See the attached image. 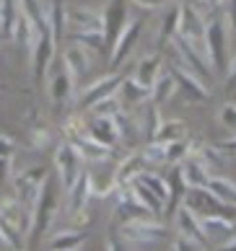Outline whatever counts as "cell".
I'll list each match as a JSON object with an SVG mask.
<instances>
[{
  "instance_id": "cell-1",
  "label": "cell",
  "mask_w": 236,
  "mask_h": 251,
  "mask_svg": "<svg viewBox=\"0 0 236 251\" xmlns=\"http://www.w3.org/2000/svg\"><path fill=\"white\" fill-rule=\"evenodd\" d=\"M31 226V210L18 197H3L0 200V238L3 246L21 251L24 236H29Z\"/></svg>"
},
{
  "instance_id": "cell-2",
  "label": "cell",
  "mask_w": 236,
  "mask_h": 251,
  "mask_svg": "<svg viewBox=\"0 0 236 251\" xmlns=\"http://www.w3.org/2000/svg\"><path fill=\"white\" fill-rule=\"evenodd\" d=\"M58 212H60L58 187H55V181L47 176V181L42 184V189H39V194H36V200L31 204V226H29V246L31 249L39 246L42 236L52 228Z\"/></svg>"
},
{
  "instance_id": "cell-3",
  "label": "cell",
  "mask_w": 236,
  "mask_h": 251,
  "mask_svg": "<svg viewBox=\"0 0 236 251\" xmlns=\"http://www.w3.org/2000/svg\"><path fill=\"white\" fill-rule=\"evenodd\" d=\"M205 52L213 75H226L229 70V31L223 18H205Z\"/></svg>"
},
{
  "instance_id": "cell-4",
  "label": "cell",
  "mask_w": 236,
  "mask_h": 251,
  "mask_svg": "<svg viewBox=\"0 0 236 251\" xmlns=\"http://www.w3.org/2000/svg\"><path fill=\"white\" fill-rule=\"evenodd\" d=\"M119 238L125 244H138V246H153L166 241V228L161 223L150 218H135L119 226Z\"/></svg>"
},
{
  "instance_id": "cell-5",
  "label": "cell",
  "mask_w": 236,
  "mask_h": 251,
  "mask_svg": "<svg viewBox=\"0 0 236 251\" xmlns=\"http://www.w3.org/2000/svg\"><path fill=\"white\" fill-rule=\"evenodd\" d=\"M187 44H192L197 52L205 54L207 60V52H205V16L197 11L192 3H184L182 5V13H179V34Z\"/></svg>"
},
{
  "instance_id": "cell-6",
  "label": "cell",
  "mask_w": 236,
  "mask_h": 251,
  "mask_svg": "<svg viewBox=\"0 0 236 251\" xmlns=\"http://www.w3.org/2000/svg\"><path fill=\"white\" fill-rule=\"evenodd\" d=\"M174 50V62H179L182 68H187L190 73H195L200 80H213V68L205 60L203 52H197L192 44H187L182 36H174V42L169 44Z\"/></svg>"
},
{
  "instance_id": "cell-7",
  "label": "cell",
  "mask_w": 236,
  "mask_h": 251,
  "mask_svg": "<svg viewBox=\"0 0 236 251\" xmlns=\"http://www.w3.org/2000/svg\"><path fill=\"white\" fill-rule=\"evenodd\" d=\"M55 169H58L62 189L68 192L75 184V179H78V174L83 171V158L73 143L65 140L62 145H58V151H55Z\"/></svg>"
},
{
  "instance_id": "cell-8",
  "label": "cell",
  "mask_w": 236,
  "mask_h": 251,
  "mask_svg": "<svg viewBox=\"0 0 236 251\" xmlns=\"http://www.w3.org/2000/svg\"><path fill=\"white\" fill-rule=\"evenodd\" d=\"M47 176H50L47 166H31V169L21 171V174L13 179V184H16V197L21 200L29 210H31V204H34V200H36V194H39V189H42V184L47 181Z\"/></svg>"
},
{
  "instance_id": "cell-9",
  "label": "cell",
  "mask_w": 236,
  "mask_h": 251,
  "mask_svg": "<svg viewBox=\"0 0 236 251\" xmlns=\"http://www.w3.org/2000/svg\"><path fill=\"white\" fill-rule=\"evenodd\" d=\"M101 16H104V42H107V50H112V44L117 42V36L130 21L127 0H109Z\"/></svg>"
},
{
  "instance_id": "cell-10",
  "label": "cell",
  "mask_w": 236,
  "mask_h": 251,
  "mask_svg": "<svg viewBox=\"0 0 236 251\" xmlns=\"http://www.w3.org/2000/svg\"><path fill=\"white\" fill-rule=\"evenodd\" d=\"M169 73L174 75V83L177 88L182 91V94L187 96V101L190 104H203V101H207V96H210V91L205 88V80H200L195 75V73H190L187 68H182L179 62H172V68H169Z\"/></svg>"
},
{
  "instance_id": "cell-11",
  "label": "cell",
  "mask_w": 236,
  "mask_h": 251,
  "mask_svg": "<svg viewBox=\"0 0 236 251\" xmlns=\"http://www.w3.org/2000/svg\"><path fill=\"white\" fill-rule=\"evenodd\" d=\"M140 31H143L140 18H130L127 26L122 29V34L117 36V42L112 44V50H109V62L115 65V68H119V65L130 57V52L135 50V44L140 39Z\"/></svg>"
},
{
  "instance_id": "cell-12",
  "label": "cell",
  "mask_w": 236,
  "mask_h": 251,
  "mask_svg": "<svg viewBox=\"0 0 236 251\" xmlns=\"http://www.w3.org/2000/svg\"><path fill=\"white\" fill-rule=\"evenodd\" d=\"M119 83H122V75H117V73H109V75L96 78L93 83H88V86L83 88V94H81V99H78L81 106H83V109H91L93 104H99L101 99L115 96L117 88H119Z\"/></svg>"
},
{
  "instance_id": "cell-13",
  "label": "cell",
  "mask_w": 236,
  "mask_h": 251,
  "mask_svg": "<svg viewBox=\"0 0 236 251\" xmlns=\"http://www.w3.org/2000/svg\"><path fill=\"white\" fill-rule=\"evenodd\" d=\"M55 50H58V44H55L52 34L44 31L39 39H36L34 50H31V70H34V83H42L47 70H50V62L55 57Z\"/></svg>"
},
{
  "instance_id": "cell-14",
  "label": "cell",
  "mask_w": 236,
  "mask_h": 251,
  "mask_svg": "<svg viewBox=\"0 0 236 251\" xmlns=\"http://www.w3.org/2000/svg\"><path fill=\"white\" fill-rule=\"evenodd\" d=\"M65 18H68L70 34L73 31H101L104 34V16L96 8H88V5L86 8H70L65 13Z\"/></svg>"
},
{
  "instance_id": "cell-15",
  "label": "cell",
  "mask_w": 236,
  "mask_h": 251,
  "mask_svg": "<svg viewBox=\"0 0 236 251\" xmlns=\"http://www.w3.org/2000/svg\"><path fill=\"white\" fill-rule=\"evenodd\" d=\"M86 129H88V135L93 137V140H99V143L109 145V148H115L119 143V137H122L117 117H91L86 122Z\"/></svg>"
},
{
  "instance_id": "cell-16",
  "label": "cell",
  "mask_w": 236,
  "mask_h": 251,
  "mask_svg": "<svg viewBox=\"0 0 236 251\" xmlns=\"http://www.w3.org/2000/svg\"><path fill=\"white\" fill-rule=\"evenodd\" d=\"M174 220H177V228H179V236H187V238H195L200 244H207V236L200 226V215L192 212L187 204H179L174 210Z\"/></svg>"
},
{
  "instance_id": "cell-17",
  "label": "cell",
  "mask_w": 236,
  "mask_h": 251,
  "mask_svg": "<svg viewBox=\"0 0 236 251\" xmlns=\"http://www.w3.org/2000/svg\"><path fill=\"white\" fill-rule=\"evenodd\" d=\"M62 68L70 73L73 80L83 78L91 68V57H88V50H83L81 44H68V47L62 50Z\"/></svg>"
},
{
  "instance_id": "cell-18",
  "label": "cell",
  "mask_w": 236,
  "mask_h": 251,
  "mask_svg": "<svg viewBox=\"0 0 236 251\" xmlns=\"http://www.w3.org/2000/svg\"><path fill=\"white\" fill-rule=\"evenodd\" d=\"M91 194H93V179H91L88 171H81L78 179H75V184L68 189V207H70V212L88 207Z\"/></svg>"
},
{
  "instance_id": "cell-19",
  "label": "cell",
  "mask_w": 236,
  "mask_h": 251,
  "mask_svg": "<svg viewBox=\"0 0 236 251\" xmlns=\"http://www.w3.org/2000/svg\"><path fill=\"white\" fill-rule=\"evenodd\" d=\"M146 161H143V155L140 153H133V155H127L125 161H122L117 169H115V174H112V179H115V184L117 187H130L140 174L146 171Z\"/></svg>"
},
{
  "instance_id": "cell-20",
  "label": "cell",
  "mask_w": 236,
  "mask_h": 251,
  "mask_svg": "<svg viewBox=\"0 0 236 251\" xmlns=\"http://www.w3.org/2000/svg\"><path fill=\"white\" fill-rule=\"evenodd\" d=\"M117 99H119L122 109L138 106V104H143V101H150V88L143 86V83H138L135 78H122L119 88H117Z\"/></svg>"
},
{
  "instance_id": "cell-21",
  "label": "cell",
  "mask_w": 236,
  "mask_h": 251,
  "mask_svg": "<svg viewBox=\"0 0 236 251\" xmlns=\"http://www.w3.org/2000/svg\"><path fill=\"white\" fill-rule=\"evenodd\" d=\"M177 171H179V179H182V184L187 189H203L207 184V179H210V174H207L195 158H184V161L177 166Z\"/></svg>"
},
{
  "instance_id": "cell-22",
  "label": "cell",
  "mask_w": 236,
  "mask_h": 251,
  "mask_svg": "<svg viewBox=\"0 0 236 251\" xmlns=\"http://www.w3.org/2000/svg\"><path fill=\"white\" fill-rule=\"evenodd\" d=\"M73 88H75V80L70 78V73L62 68L60 73H55L52 80H50V99L58 106H65L73 99Z\"/></svg>"
},
{
  "instance_id": "cell-23",
  "label": "cell",
  "mask_w": 236,
  "mask_h": 251,
  "mask_svg": "<svg viewBox=\"0 0 236 251\" xmlns=\"http://www.w3.org/2000/svg\"><path fill=\"white\" fill-rule=\"evenodd\" d=\"M179 13H182V5L179 3H172L166 8V13L161 18V24H158V44L161 47H166V44L174 42V36L179 34Z\"/></svg>"
},
{
  "instance_id": "cell-24",
  "label": "cell",
  "mask_w": 236,
  "mask_h": 251,
  "mask_svg": "<svg viewBox=\"0 0 236 251\" xmlns=\"http://www.w3.org/2000/svg\"><path fill=\"white\" fill-rule=\"evenodd\" d=\"M164 73V62H161V57L158 54H143L140 57V62H138V70H135V80L138 83H143V86H153V83L158 80V75Z\"/></svg>"
},
{
  "instance_id": "cell-25",
  "label": "cell",
  "mask_w": 236,
  "mask_h": 251,
  "mask_svg": "<svg viewBox=\"0 0 236 251\" xmlns=\"http://www.w3.org/2000/svg\"><path fill=\"white\" fill-rule=\"evenodd\" d=\"M75 148H78V153L83 161H107V158L115 155V148H109V145H104L99 140H93L91 135H83L81 140H75L73 143Z\"/></svg>"
},
{
  "instance_id": "cell-26",
  "label": "cell",
  "mask_w": 236,
  "mask_h": 251,
  "mask_svg": "<svg viewBox=\"0 0 236 251\" xmlns=\"http://www.w3.org/2000/svg\"><path fill=\"white\" fill-rule=\"evenodd\" d=\"M130 192H133V197H135L140 204H143V207H146V210H148L153 218H158V215L164 212V200H158L156 194L146 187V184L133 181V184H130Z\"/></svg>"
},
{
  "instance_id": "cell-27",
  "label": "cell",
  "mask_w": 236,
  "mask_h": 251,
  "mask_svg": "<svg viewBox=\"0 0 236 251\" xmlns=\"http://www.w3.org/2000/svg\"><path fill=\"white\" fill-rule=\"evenodd\" d=\"M83 236L81 230H73V228H65V230H58L50 241H47V249L50 251H73L75 246L83 244Z\"/></svg>"
},
{
  "instance_id": "cell-28",
  "label": "cell",
  "mask_w": 236,
  "mask_h": 251,
  "mask_svg": "<svg viewBox=\"0 0 236 251\" xmlns=\"http://www.w3.org/2000/svg\"><path fill=\"white\" fill-rule=\"evenodd\" d=\"M205 189L210 192L213 197H218L221 202L236 204V184L231 179H226V176H210L205 184Z\"/></svg>"
},
{
  "instance_id": "cell-29",
  "label": "cell",
  "mask_w": 236,
  "mask_h": 251,
  "mask_svg": "<svg viewBox=\"0 0 236 251\" xmlns=\"http://www.w3.org/2000/svg\"><path fill=\"white\" fill-rule=\"evenodd\" d=\"M18 18V0H0V36L13 39Z\"/></svg>"
},
{
  "instance_id": "cell-30",
  "label": "cell",
  "mask_w": 236,
  "mask_h": 251,
  "mask_svg": "<svg viewBox=\"0 0 236 251\" xmlns=\"http://www.w3.org/2000/svg\"><path fill=\"white\" fill-rule=\"evenodd\" d=\"M70 42L73 44H81L83 50H88V52H96V54H104L107 50V42H104V34L101 31H73L70 34Z\"/></svg>"
},
{
  "instance_id": "cell-31",
  "label": "cell",
  "mask_w": 236,
  "mask_h": 251,
  "mask_svg": "<svg viewBox=\"0 0 236 251\" xmlns=\"http://www.w3.org/2000/svg\"><path fill=\"white\" fill-rule=\"evenodd\" d=\"M18 5L31 16V21L39 29V34L50 31V8H44L42 0H18Z\"/></svg>"
},
{
  "instance_id": "cell-32",
  "label": "cell",
  "mask_w": 236,
  "mask_h": 251,
  "mask_svg": "<svg viewBox=\"0 0 236 251\" xmlns=\"http://www.w3.org/2000/svg\"><path fill=\"white\" fill-rule=\"evenodd\" d=\"M174 91H177L174 75L169 70H164L161 75H158V80L150 86V101H153V104H164V101H169L174 96Z\"/></svg>"
},
{
  "instance_id": "cell-33",
  "label": "cell",
  "mask_w": 236,
  "mask_h": 251,
  "mask_svg": "<svg viewBox=\"0 0 236 251\" xmlns=\"http://www.w3.org/2000/svg\"><path fill=\"white\" fill-rule=\"evenodd\" d=\"M135 181L146 184V187H148L150 192H153L158 200H164V204H166L169 194H172V187H169V181L164 179V176H158V174H153V171H143V174H140Z\"/></svg>"
},
{
  "instance_id": "cell-34",
  "label": "cell",
  "mask_w": 236,
  "mask_h": 251,
  "mask_svg": "<svg viewBox=\"0 0 236 251\" xmlns=\"http://www.w3.org/2000/svg\"><path fill=\"white\" fill-rule=\"evenodd\" d=\"M184 135H187V127L182 119H164L158 132H156V140L158 143H174V140H184Z\"/></svg>"
},
{
  "instance_id": "cell-35",
  "label": "cell",
  "mask_w": 236,
  "mask_h": 251,
  "mask_svg": "<svg viewBox=\"0 0 236 251\" xmlns=\"http://www.w3.org/2000/svg\"><path fill=\"white\" fill-rule=\"evenodd\" d=\"M65 13H68V11H65V5L60 3V0H52V3H50V34H52L55 44L62 39V31H65V26H68Z\"/></svg>"
},
{
  "instance_id": "cell-36",
  "label": "cell",
  "mask_w": 236,
  "mask_h": 251,
  "mask_svg": "<svg viewBox=\"0 0 236 251\" xmlns=\"http://www.w3.org/2000/svg\"><path fill=\"white\" fill-rule=\"evenodd\" d=\"M161 111H158V104H153V101H146L143 106V135L148 137V140H156V132L158 127H161Z\"/></svg>"
},
{
  "instance_id": "cell-37",
  "label": "cell",
  "mask_w": 236,
  "mask_h": 251,
  "mask_svg": "<svg viewBox=\"0 0 236 251\" xmlns=\"http://www.w3.org/2000/svg\"><path fill=\"white\" fill-rule=\"evenodd\" d=\"M140 155H143V161L148 166H164L166 163V145L158 140H148L143 145V151H140Z\"/></svg>"
},
{
  "instance_id": "cell-38",
  "label": "cell",
  "mask_w": 236,
  "mask_h": 251,
  "mask_svg": "<svg viewBox=\"0 0 236 251\" xmlns=\"http://www.w3.org/2000/svg\"><path fill=\"white\" fill-rule=\"evenodd\" d=\"M62 132H65V140H68V143L81 140L83 135H88L86 119H83V117H68V119H65V125H62Z\"/></svg>"
},
{
  "instance_id": "cell-39",
  "label": "cell",
  "mask_w": 236,
  "mask_h": 251,
  "mask_svg": "<svg viewBox=\"0 0 236 251\" xmlns=\"http://www.w3.org/2000/svg\"><path fill=\"white\" fill-rule=\"evenodd\" d=\"M88 111H91V117H117L119 111H122V104H119V99L115 94V96H109V99H101L99 104H93Z\"/></svg>"
},
{
  "instance_id": "cell-40",
  "label": "cell",
  "mask_w": 236,
  "mask_h": 251,
  "mask_svg": "<svg viewBox=\"0 0 236 251\" xmlns=\"http://www.w3.org/2000/svg\"><path fill=\"white\" fill-rule=\"evenodd\" d=\"M50 129H47L44 122H34L31 129H29V148H34V151H39V148H47L50 145Z\"/></svg>"
},
{
  "instance_id": "cell-41",
  "label": "cell",
  "mask_w": 236,
  "mask_h": 251,
  "mask_svg": "<svg viewBox=\"0 0 236 251\" xmlns=\"http://www.w3.org/2000/svg\"><path fill=\"white\" fill-rule=\"evenodd\" d=\"M166 145V163L169 166H179L187 158V143L184 140H174V143H164Z\"/></svg>"
},
{
  "instance_id": "cell-42",
  "label": "cell",
  "mask_w": 236,
  "mask_h": 251,
  "mask_svg": "<svg viewBox=\"0 0 236 251\" xmlns=\"http://www.w3.org/2000/svg\"><path fill=\"white\" fill-rule=\"evenodd\" d=\"M218 122L229 129H236V104L234 101H226V104L218 109Z\"/></svg>"
},
{
  "instance_id": "cell-43",
  "label": "cell",
  "mask_w": 236,
  "mask_h": 251,
  "mask_svg": "<svg viewBox=\"0 0 236 251\" xmlns=\"http://www.w3.org/2000/svg\"><path fill=\"white\" fill-rule=\"evenodd\" d=\"M174 251H205V244H200L195 238H187V236H179L174 241Z\"/></svg>"
},
{
  "instance_id": "cell-44",
  "label": "cell",
  "mask_w": 236,
  "mask_h": 251,
  "mask_svg": "<svg viewBox=\"0 0 236 251\" xmlns=\"http://www.w3.org/2000/svg\"><path fill=\"white\" fill-rule=\"evenodd\" d=\"M16 153V143L8 135H0V158H13Z\"/></svg>"
},
{
  "instance_id": "cell-45",
  "label": "cell",
  "mask_w": 236,
  "mask_h": 251,
  "mask_svg": "<svg viewBox=\"0 0 236 251\" xmlns=\"http://www.w3.org/2000/svg\"><path fill=\"white\" fill-rule=\"evenodd\" d=\"M215 148H218L221 153H236V135L234 137H226V140H218V143H215Z\"/></svg>"
},
{
  "instance_id": "cell-46",
  "label": "cell",
  "mask_w": 236,
  "mask_h": 251,
  "mask_svg": "<svg viewBox=\"0 0 236 251\" xmlns=\"http://www.w3.org/2000/svg\"><path fill=\"white\" fill-rule=\"evenodd\" d=\"M226 21H229V31L236 34V0H229V11H226Z\"/></svg>"
},
{
  "instance_id": "cell-47",
  "label": "cell",
  "mask_w": 236,
  "mask_h": 251,
  "mask_svg": "<svg viewBox=\"0 0 236 251\" xmlns=\"http://www.w3.org/2000/svg\"><path fill=\"white\" fill-rule=\"evenodd\" d=\"M226 88H236V57L231 60V65H229V70H226Z\"/></svg>"
},
{
  "instance_id": "cell-48",
  "label": "cell",
  "mask_w": 236,
  "mask_h": 251,
  "mask_svg": "<svg viewBox=\"0 0 236 251\" xmlns=\"http://www.w3.org/2000/svg\"><path fill=\"white\" fill-rule=\"evenodd\" d=\"M107 251H127V249H125V241L117 238V236H112V238L107 241Z\"/></svg>"
},
{
  "instance_id": "cell-49",
  "label": "cell",
  "mask_w": 236,
  "mask_h": 251,
  "mask_svg": "<svg viewBox=\"0 0 236 251\" xmlns=\"http://www.w3.org/2000/svg\"><path fill=\"white\" fill-rule=\"evenodd\" d=\"M8 174H11V158H0V184L8 179Z\"/></svg>"
},
{
  "instance_id": "cell-50",
  "label": "cell",
  "mask_w": 236,
  "mask_h": 251,
  "mask_svg": "<svg viewBox=\"0 0 236 251\" xmlns=\"http://www.w3.org/2000/svg\"><path fill=\"white\" fill-rule=\"evenodd\" d=\"M133 3L140 5V8H148V11H153V8L164 5V0H133Z\"/></svg>"
},
{
  "instance_id": "cell-51",
  "label": "cell",
  "mask_w": 236,
  "mask_h": 251,
  "mask_svg": "<svg viewBox=\"0 0 236 251\" xmlns=\"http://www.w3.org/2000/svg\"><path fill=\"white\" fill-rule=\"evenodd\" d=\"M221 251H236V238L226 241V244H221Z\"/></svg>"
}]
</instances>
